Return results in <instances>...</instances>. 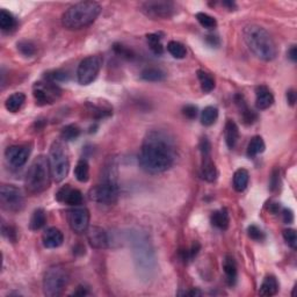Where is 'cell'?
<instances>
[{"label":"cell","mask_w":297,"mask_h":297,"mask_svg":"<svg viewBox=\"0 0 297 297\" xmlns=\"http://www.w3.org/2000/svg\"><path fill=\"white\" fill-rule=\"evenodd\" d=\"M176 158V142L169 132L157 129L146 133L138 155L143 171L150 174L164 173L173 166Z\"/></svg>","instance_id":"1"},{"label":"cell","mask_w":297,"mask_h":297,"mask_svg":"<svg viewBox=\"0 0 297 297\" xmlns=\"http://www.w3.org/2000/svg\"><path fill=\"white\" fill-rule=\"evenodd\" d=\"M243 36L248 49L257 58L265 62H270L276 58V44L265 28L258 25H248L244 28Z\"/></svg>","instance_id":"2"},{"label":"cell","mask_w":297,"mask_h":297,"mask_svg":"<svg viewBox=\"0 0 297 297\" xmlns=\"http://www.w3.org/2000/svg\"><path fill=\"white\" fill-rule=\"evenodd\" d=\"M101 12L95 2H80L69 7L62 17V25L69 31H78L92 25Z\"/></svg>","instance_id":"3"},{"label":"cell","mask_w":297,"mask_h":297,"mask_svg":"<svg viewBox=\"0 0 297 297\" xmlns=\"http://www.w3.org/2000/svg\"><path fill=\"white\" fill-rule=\"evenodd\" d=\"M51 178L49 159L41 155L33 161L27 171L25 179L26 189L33 195L43 193L50 186Z\"/></svg>","instance_id":"4"},{"label":"cell","mask_w":297,"mask_h":297,"mask_svg":"<svg viewBox=\"0 0 297 297\" xmlns=\"http://www.w3.org/2000/svg\"><path fill=\"white\" fill-rule=\"evenodd\" d=\"M49 165L55 183H62L68 177L70 170L69 152L63 140H56L50 146Z\"/></svg>","instance_id":"5"},{"label":"cell","mask_w":297,"mask_h":297,"mask_svg":"<svg viewBox=\"0 0 297 297\" xmlns=\"http://www.w3.org/2000/svg\"><path fill=\"white\" fill-rule=\"evenodd\" d=\"M70 275L66 268L61 265L51 266L43 276V291L48 297H58L63 295L68 287Z\"/></svg>","instance_id":"6"},{"label":"cell","mask_w":297,"mask_h":297,"mask_svg":"<svg viewBox=\"0 0 297 297\" xmlns=\"http://www.w3.org/2000/svg\"><path fill=\"white\" fill-rule=\"evenodd\" d=\"M130 240L132 244L133 257H135L137 268L150 273L154 269L155 258L147 237L142 232H133Z\"/></svg>","instance_id":"7"},{"label":"cell","mask_w":297,"mask_h":297,"mask_svg":"<svg viewBox=\"0 0 297 297\" xmlns=\"http://www.w3.org/2000/svg\"><path fill=\"white\" fill-rule=\"evenodd\" d=\"M120 189L115 180H105L102 179L101 183L96 185L90 191V199L92 201L100 204H114L117 201Z\"/></svg>","instance_id":"8"},{"label":"cell","mask_w":297,"mask_h":297,"mask_svg":"<svg viewBox=\"0 0 297 297\" xmlns=\"http://www.w3.org/2000/svg\"><path fill=\"white\" fill-rule=\"evenodd\" d=\"M0 206L10 213H19L25 208V196L21 189L12 185L0 187Z\"/></svg>","instance_id":"9"},{"label":"cell","mask_w":297,"mask_h":297,"mask_svg":"<svg viewBox=\"0 0 297 297\" xmlns=\"http://www.w3.org/2000/svg\"><path fill=\"white\" fill-rule=\"evenodd\" d=\"M101 69V59L98 56H88L80 62L77 70L78 83L80 85H90L96 79Z\"/></svg>","instance_id":"10"},{"label":"cell","mask_w":297,"mask_h":297,"mask_svg":"<svg viewBox=\"0 0 297 297\" xmlns=\"http://www.w3.org/2000/svg\"><path fill=\"white\" fill-rule=\"evenodd\" d=\"M61 88L57 84L51 83V81H39L35 83L33 87V95H34L35 101L39 106H46L54 103L61 95Z\"/></svg>","instance_id":"11"},{"label":"cell","mask_w":297,"mask_h":297,"mask_svg":"<svg viewBox=\"0 0 297 297\" xmlns=\"http://www.w3.org/2000/svg\"><path fill=\"white\" fill-rule=\"evenodd\" d=\"M142 12L146 17L155 19H170L177 12V7L172 2H164V0H152L145 2L140 6Z\"/></svg>","instance_id":"12"},{"label":"cell","mask_w":297,"mask_h":297,"mask_svg":"<svg viewBox=\"0 0 297 297\" xmlns=\"http://www.w3.org/2000/svg\"><path fill=\"white\" fill-rule=\"evenodd\" d=\"M68 222L73 232H86L90 228V213L85 207H74L68 211Z\"/></svg>","instance_id":"13"},{"label":"cell","mask_w":297,"mask_h":297,"mask_svg":"<svg viewBox=\"0 0 297 297\" xmlns=\"http://www.w3.org/2000/svg\"><path fill=\"white\" fill-rule=\"evenodd\" d=\"M31 148L26 145H13L6 148L5 161L11 169H20L27 163Z\"/></svg>","instance_id":"14"},{"label":"cell","mask_w":297,"mask_h":297,"mask_svg":"<svg viewBox=\"0 0 297 297\" xmlns=\"http://www.w3.org/2000/svg\"><path fill=\"white\" fill-rule=\"evenodd\" d=\"M86 237L88 243L93 248L96 250H103L109 246V238L107 232L100 226H91L87 229Z\"/></svg>","instance_id":"15"},{"label":"cell","mask_w":297,"mask_h":297,"mask_svg":"<svg viewBox=\"0 0 297 297\" xmlns=\"http://www.w3.org/2000/svg\"><path fill=\"white\" fill-rule=\"evenodd\" d=\"M56 199L58 202L69 204L72 207H78L83 203V194L78 189H73L70 185H65L59 189L56 194Z\"/></svg>","instance_id":"16"},{"label":"cell","mask_w":297,"mask_h":297,"mask_svg":"<svg viewBox=\"0 0 297 297\" xmlns=\"http://www.w3.org/2000/svg\"><path fill=\"white\" fill-rule=\"evenodd\" d=\"M42 241L44 247L47 248H57L61 246L64 241V236L62 231L57 228H48L42 235Z\"/></svg>","instance_id":"17"},{"label":"cell","mask_w":297,"mask_h":297,"mask_svg":"<svg viewBox=\"0 0 297 297\" xmlns=\"http://www.w3.org/2000/svg\"><path fill=\"white\" fill-rule=\"evenodd\" d=\"M235 101H236L237 107H238L240 116H241V118H243L244 123L247 124V125L253 124L254 122L258 120V115H257V113H255V111L252 110L250 107L247 106L244 96L240 95V94H237L235 96Z\"/></svg>","instance_id":"18"},{"label":"cell","mask_w":297,"mask_h":297,"mask_svg":"<svg viewBox=\"0 0 297 297\" xmlns=\"http://www.w3.org/2000/svg\"><path fill=\"white\" fill-rule=\"evenodd\" d=\"M274 103V96L272 92L269 91L268 87L263 86H258L257 90H255V106L260 110L269 108Z\"/></svg>","instance_id":"19"},{"label":"cell","mask_w":297,"mask_h":297,"mask_svg":"<svg viewBox=\"0 0 297 297\" xmlns=\"http://www.w3.org/2000/svg\"><path fill=\"white\" fill-rule=\"evenodd\" d=\"M201 177L203 180L208 181V183H214L217 179V169L210 155L202 156Z\"/></svg>","instance_id":"20"},{"label":"cell","mask_w":297,"mask_h":297,"mask_svg":"<svg viewBox=\"0 0 297 297\" xmlns=\"http://www.w3.org/2000/svg\"><path fill=\"white\" fill-rule=\"evenodd\" d=\"M223 270L225 274V281L230 287L236 284L237 282V263L231 255H225L223 260Z\"/></svg>","instance_id":"21"},{"label":"cell","mask_w":297,"mask_h":297,"mask_svg":"<svg viewBox=\"0 0 297 297\" xmlns=\"http://www.w3.org/2000/svg\"><path fill=\"white\" fill-rule=\"evenodd\" d=\"M224 135H225V143L229 148H233L236 146L237 142L239 138V129L235 122L229 120L225 123L224 128Z\"/></svg>","instance_id":"22"},{"label":"cell","mask_w":297,"mask_h":297,"mask_svg":"<svg viewBox=\"0 0 297 297\" xmlns=\"http://www.w3.org/2000/svg\"><path fill=\"white\" fill-rule=\"evenodd\" d=\"M278 291V282L274 275H267L263 278L259 289V295L261 296H274Z\"/></svg>","instance_id":"23"},{"label":"cell","mask_w":297,"mask_h":297,"mask_svg":"<svg viewBox=\"0 0 297 297\" xmlns=\"http://www.w3.org/2000/svg\"><path fill=\"white\" fill-rule=\"evenodd\" d=\"M26 101V95L21 92H17L13 93L12 95H10L7 98L6 102H5V108L11 111V113H17V111L20 110L24 106V103Z\"/></svg>","instance_id":"24"},{"label":"cell","mask_w":297,"mask_h":297,"mask_svg":"<svg viewBox=\"0 0 297 297\" xmlns=\"http://www.w3.org/2000/svg\"><path fill=\"white\" fill-rule=\"evenodd\" d=\"M210 222L215 228L220 230H226L229 228V223H230L228 211H226V209H220V210L214 211L210 217Z\"/></svg>","instance_id":"25"},{"label":"cell","mask_w":297,"mask_h":297,"mask_svg":"<svg viewBox=\"0 0 297 297\" xmlns=\"http://www.w3.org/2000/svg\"><path fill=\"white\" fill-rule=\"evenodd\" d=\"M140 78L145 81H151V83H158V81H163L166 78L165 71H163L159 68H145L140 72Z\"/></svg>","instance_id":"26"},{"label":"cell","mask_w":297,"mask_h":297,"mask_svg":"<svg viewBox=\"0 0 297 297\" xmlns=\"http://www.w3.org/2000/svg\"><path fill=\"white\" fill-rule=\"evenodd\" d=\"M248 180H250V174H248L247 170H237L233 174V188L239 193L244 192L248 185Z\"/></svg>","instance_id":"27"},{"label":"cell","mask_w":297,"mask_h":297,"mask_svg":"<svg viewBox=\"0 0 297 297\" xmlns=\"http://www.w3.org/2000/svg\"><path fill=\"white\" fill-rule=\"evenodd\" d=\"M46 224H47L46 211H44V209H42V208H37L32 215L31 222H29V226H31L33 231H37V230L42 229Z\"/></svg>","instance_id":"28"},{"label":"cell","mask_w":297,"mask_h":297,"mask_svg":"<svg viewBox=\"0 0 297 297\" xmlns=\"http://www.w3.org/2000/svg\"><path fill=\"white\" fill-rule=\"evenodd\" d=\"M74 177L79 183H87L90 179V166L86 159H80L74 169Z\"/></svg>","instance_id":"29"},{"label":"cell","mask_w":297,"mask_h":297,"mask_svg":"<svg viewBox=\"0 0 297 297\" xmlns=\"http://www.w3.org/2000/svg\"><path fill=\"white\" fill-rule=\"evenodd\" d=\"M266 145L265 142H263L262 137L260 136H254L252 137V139L250 140L247 145V156L248 157L253 158L255 156H258L260 154H262L265 151Z\"/></svg>","instance_id":"30"},{"label":"cell","mask_w":297,"mask_h":297,"mask_svg":"<svg viewBox=\"0 0 297 297\" xmlns=\"http://www.w3.org/2000/svg\"><path fill=\"white\" fill-rule=\"evenodd\" d=\"M17 27V19L9 11H0V28L4 32H10Z\"/></svg>","instance_id":"31"},{"label":"cell","mask_w":297,"mask_h":297,"mask_svg":"<svg viewBox=\"0 0 297 297\" xmlns=\"http://www.w3.org/2000/svg\"><path fill=\"white\" fill-rule=\"evenodd\" d=\"M218 117V109L214 106H208L201 113V123L206 127H210L216 122Z\"/></svg>","instance_id":"32"},{"label":"cell","mask_w":297,"mask_h":297,"mask_svg":"<svg viewBox=\"0 0 297 297\" xmlns=\"http://www.w3.org/2000/svg\"><path fill=\"white\" fill-rule=\"evenodd\" d=\"M80 136V128L77 124H68L62 129L61 138L63 142H72Z\"/></svg>","instance_id":"33"},{"label":"cell","mask_w":297,"mask_h":297,"mask_svg":"<svg viewBox=\"0 0 297 297\" xmlns=\"http://www.w3.org/2000/svg\"><path fill=\"white\" fill-rule=\"evenodd\" d=\"M198 78L200 84H201V88L204 93H209L215 88V79L210 76L209 73H207L203 70H199L198 71Z\"/></svg>","instance_id":"34"},{"label":"cell","mask_w":297,"mask_h":297,"mask_svg":"<svg viewBox=\"0 0 297 297\" xmlns=\"http://www.w3.org/2000/svg\"><path fill=\"white\" fill-rule=\"evenodd\" d=\"M146 41L148 47L152 53L155 55L161 56L163 53H164V47H163L162 43V37L159 34H148L146 35Z\"/></svg>","instance_id":"35"},{"label":"cell","mask_w":297,"mask_h":297,"mask_svg":"<svg viewBox=\"0 0 297 297\" xmlns=\"http://www.w3.org/2000/svg\"><path fill=\"white\" fill-rule=\"evenodd\" d=\"M167 51L177 59H183L187 55V50L183 43L177 42V41H171L167 44Z\"/></svg>","instance_id":"36"},{"label":"cell","mask_w":297,"mask_h":297,"mask_svg":"<svg viewBox=\"0 0 297 297\" xmlns=\"http://www.w3.org/2000/svg\"><path fill=\"white\" fill-rule=\"evenodd\" d=\"M196 19H198L199 24L201 25L203 28H207V29L216 28V26H217L216 19L209 16V14L200 12V13L196 14Z\"/></svg>","instance_id":"37"},{"label":"cell","mask_w":297,"mask_h":297,"mask_svg":"<svg viewBox=\"0 0 297 297\" xmlns=\"http://www.w3.org/2000/svg\"><path fill=\"white\" fill-rule=\"evenodd\" d=\"M18 50L20 51V53L26 56V57H32V56H34L36 53V48H35V44L31 42V41H20V42H18Z\"/></svg>","instance_id":"38"},{"label":"cell","mask_w":297,"mask_h":297,"mask_svg":"<svg viewBox=\"0 0 297 297\" xmlns=\"http://www.w3.org/2000/svg\"><path fill=\"white\" fill-rule=\"evenodd\" d=\"M46 79L51 81V83H62V81H68L69 80V74L68 72L63 71V70H54L49 73L46 74Z\"/></svg>","instance_id":"39"},{"label":"cell","mask_w":297,"mask_h":297,"mask_svg":"<svg viewBox=\"0 0 297 297\" xmlns=\"http://www.w3.org/2000/svg\"><path fill=\"white\" fill-rule=\"evenodd\" d=\"M283 239L285 243L288 244L289 247H291L292 250L297 248V235L294 229H285L283 230Z\"/></svg>","instance_id":"40"},{"label":"cell","mask_w":297,"mask_h":297,"mask_svg":"<svg viewBox=\"0 0 297 297\" xmlns=\"http://www.w3.org/2000/svg\"><path fill=\"white\" fill-rule=\"evenodd\" d=\"M2 232H3V236L6 237V238L9 239L10 241H12V243H16V241L18 240V231L14 226L3 224L2 225Z\"/></svg>","instance_id":"41"},{"label":"cell","mask_w":297,"mask_h":297,"mask_svg":"<svg viewBox=\"0 0 297 297\" xmlns=\"http://www.w3.org/2000/svg\"><path fill=\"white\" fill-rule=\"evenodd\" d=\"M247 233L248 237L251 239L257 240V241H261L265 239V233L262 232L261 229H259L257 225H250L247 229Z\"/></svg>","instance_id":"42"},{"label":"cell","mask_w":297,"mask_h":297,"mask_svg":"<svg viewBox=\"0 0 297 297\" xmlns=\"http://www.w3.org/2000/svg\"><path fill=\"white\" fill-rule=\"evenodd\" d=\"M113 49L115 51V54H117L118 56H121V57L123 58H127V59H132L133 58V53L128 48H125L124 46H122V44H114Z\"/></svg>","instance_id":"43"},{"label":"cell","mask_w":297,"mask_h":297,"mask_svg":"<svg viewBox=\"0 0 297 297\" xmlns=\"http://www.w3.org/2000/svg\"><path fill=\"white\" fill-rule=\"evenodd\" d=\"M183 114L189 120H194L198 116V107L194 105H186L183 108Z\"/></svg>","instance_id":"44"},{"label":"cell","mask_w":297,"mask_h":297,"mask_svg":"<svg viewBox=\"0 0 297 297\" xmlns=\"http://www.w3.org/2000/svg\"><path fill=\"white\" fill-rule=\"evenodd\" d=\"M278 185H280V171L275 169L272 172V177H270V181H269L270 191L272 192L276 191L278 188Z\"/></svg>","instance_id":"45"},{"label":"cell","mask_w":297,"mask_h":297,"mask_svg":"<svg viewBox=\"0 0 297 297\" xmlns=\"http://www.w3.org/2000/svg\"><path fill=\"white\" fill-rule=\"evenodd\" d=\"M200 151H201L202 156L210 155L211 144H210L209 139H208L207 137H202L201 140H200Z\"/></svg>","instance_id":"46"},{"label":"cell","mask_w":297,"mask_h":297,"mask_svg":"<svg viewBox=\"0 0 297 297\" xmlns=\"http://www.w3.org/2000/svg\"><path fill=\"white\" fill-rule=\"evenodd\" d=\"M282 220L285 223V224H290L294 221V214H292V211L290 209H287V208H284L283 210H282Z\"/></svg>","instance_id":"47"},{"label":"cell","mask_w":297,"mask_h":297,"mask_svg":"<svg viewBox=\"0 0 297 297\" xmlns=\"http://www.w3.org/2000/svg\"><path fill=\"white\" fill-rule=\"evenodd\" d=\"M287 101L290 106L295 105V102H296V92H295V90H292V88H290V90L287 91Z\"/></svg>","instance_id":"48"},{"label":"cell","mask_w":297,"mask_h":297,"mask_svg":"<svg viewBox=\"0 0 297 297\" xmlns=\"http://www.w3.org/2000/svg\"><path fill=\"white\" fill-rule=\"evenodd\" d=\"M288 57L290 58L291 62H296L297 61V48L296 46H291L290 49L288 50Z\"/></svg>","instance_id":"49"},{"label":"cell","mask_w":297,"mask_h":297,"mask_svg":"<svg viewBox=\"0 0 297 297\" xmlns=\"http://www.w3.org/2000/svg\"><path fill=\"white\" fill-rule=\"evenodd\" d=\"M184 295H187V296H201L202 292L200 290H198V289H192V290L184 292Z\"/></svg>","instance_id":"50"},{"label":"cell","mask_w":297,"mask_h":297,"mask_svg":"<svg viewBox=\"0 0 297 297\" xmlns=\"http://www.w3.org/2000/svg\"><path fill=\"white\" fill-rule=\"evenodd\" d=\"M78 289H79V290L74 291V292H73V295H80V296H84V295H87V294H88V291L86 290V289H84V287H78Z\"/></svg>","instance_id":"51"}]
</instances>
